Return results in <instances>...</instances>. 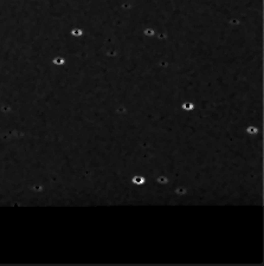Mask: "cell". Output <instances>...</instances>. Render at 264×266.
I'll return each instance as SVG.
<instances>
[{"mask_svg":"<svg viewBox=\"0 0 264 266\" xmlns=\"http://www.w3.org/2000/svg\"><path fill=\"white\" fill-rule=\"evenodd\" d=\"M181 108L184 110H186V111H191V110L194 109V104H193L192 102H185L181 105Z\"/></svg>","mask_w":264,"mask_h":266,"instance_id":"obj_3","label":"cell"},{"mask_svg":"<svg viewBox=\"0 0 264 266\" xmlns=\"http://www.w3.org/2000/svg\"><path fill=\"white\" fill-rule=\"evenodd\" d=\"M154 30L153 28H144L143 31V34L146 36V37H152V36H154Z\"/></svg>","mask_w":264,"mask_h":266,"instance_id":"obj_5","label":"cell"},{"mask_svg":"<svg viewBox=\"0 0 264 266\" xmlns=\"http://www.w3.org/2000/svg\"><path fill=\"white\" fill-rule=\"evenodd\" d=\"M52 64L57 65V66H63V65L65 64V59L63 58V57H55V58L52 59Z\"/></svg>","mask_w":264,"mask_h":266,"instance_id":"obj_1","label":"cell"},{"mask_svg":"<svg viewBox=\"0 0 264 266\" xmlns=\"http://www.w3.org/2000/svg\"><path fill=\"white\" fill-rule=\"evenodd\" d=\"M159 182H160V183H166V182H167V179H166V177H159Z\"/></svg>","mask_w":264,"mask_h":266,"instance_id":"obj_7","label":"cell"},{"mask_svg":"<svg viewBox=\"0 0 264 266\" xmlns=\"http://www.w3.org/2000/svg\"><path fill=\"white\" fill-rule=\"evenodd\" d=\"M246 131L249 134H256V133H257V129H256L255 127H250V128H247V129H246Z\"/></svg>","mask_w":264,"mask_h":266,"instance_id":"obj_6","label":"cell"},{"mask_svg":"<svg viewBox=\"0 0 264 266\" xmlns=\"http://www.w3.org/2000/svg\"><path fill=\"white\" fill-rule=\"evenodd\" d=\"M71 36L72 37H76V38H78V37H82L83 36V30L82 28H72L71 30Z\"/></svg>","mask_w":264,"mask_h":266,"instance_id":"obj_2","label":"cell"},{"mask_svg":"<svg viewBox=\"0 0 264 266\" xmlns=\"http://www.w3.org/2000/svg\"><path fill=\"white\" fill-rule=\"evenodd\" d=\"M133 182L136 184H142L144 182V179L142 176H135L133 177Z\"/></svg>","mask_w":264,"mask_h":266,"instance_id":"obj_4","label":"cell"}]
</instances>
